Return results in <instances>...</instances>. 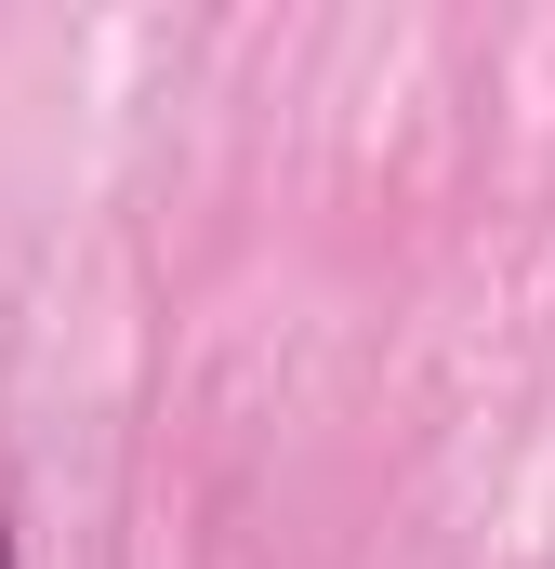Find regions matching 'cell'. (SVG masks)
<instances>
[{
	"label": "cell",
	"mask_w": 555,
	"mask_h": 569,
	"mask_svg": "<svg viewBox=\"0 0 555 569\" xmlns=\"http://www.w3.org/2000/svg\"><path fill=\"white\" fill-rule=\"evenodd\" d=\"M0 569H13V530H0Z\"/></svg>",
	"instance_id": "cell-1"
}]
</instances>
